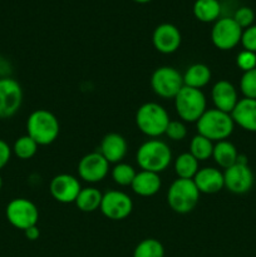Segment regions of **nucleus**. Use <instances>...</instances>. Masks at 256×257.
I'll return each mask as SVG.
<instances>
[{
    "label": "nucleus",
    "mask_w": 256,
    "mask_h": 257,
    "mask_svg": "<svg viewBox=\"0 0 256 257\" xmlns=\"http://www.w3.org/2000/svg\"><path fill=\"white\" fill-rule=\"evenodd\" d=\"M23 103V89L10 77L0 78V119L13 117Z\"/></svg>",
    "instance_id": "nucleus-12"
},
{
    "label": "nucleus",
    "mask_w": 256,
    "mask_h": 257,
    "mask_svg": "<svg viewBox=\"0 0 256 257\" xmlns=\"http://www.w3.org/2000/svg\"><path fill=\"white\" fill-rule=\"evenodd\" d=\"M103 193L100 192L98 188L95 187H84L80 190L79 195H78L77 200H75V205H77L78 210L82 212H94L100 207L102 203Z\"/></svg>",
    "instance_id": "nucleus-24"
},
{
    "label": "nucleus",
    "mask_w": 256,
    "mask_h": 257,
    "mask_svg": "<svg viewBox=\"0 0 256 257\" xmlns=\"http://www.w3.org/2000/svg\"><path fill=\"white\" fill-rule=\"evenodd\" d=\"M136 175H137V172L135 171V168L124 162L117 163L112 170L113 181L118 186H122V187H127V186L132 185Z\"/></svg>",
    "instance_id": "nucleus-29"
},
{
    "label": "nucleus",
    "mask_w": 256,
    "mask_h": 257,
    "mask_svg": "<svg viewBox=\"0 0 256 257\" xmlns=\"http://www.w3.org/2000/svg\"><path fill=\"white\" fill-rule=\"evenodd\" d=\"M165 135L171 141L180 142V141L185 140L186 136H187V128H186L185 123L182 120H170Z\"/></svg>",
    "instance_id": "nucleus-31"
},
{
    "label": "nucleus",
    "mask_w": 256,
    "mask_h": 257,
    "mask_svg": "<svg viewBox=\"0 0 256 257\" xmlns=\"http://www.w3.org/2000/svg\"><path fill=\"white\" fill-rule=\"evenodd\" d=\"M99 153L108 161V163L122 162L127 155L128 145L125 138L119 133H108L100 142Z\"/></svg>",
    "instance_id": "nucleus-18"
},
{
    "label": "nucleus",
    "mask_w": 256,
    "mask_h": 257,
    "mask_svg": "<svg viewBox=\"0 0 256 257\" xmlns=\"http://www.w3.org/2000/svg\"><path fill=\"white\" fill-rule=\"evenodd\" d=\"M133 2L138 3V4H147V3L152 2V0H133Z\"/></svg>",
    "instance_id": "nucleus-37"
},
{
    "label": "nucleus",
    "mask_w": 256,
    "mask_h": 257,
    "mask_svg": "<svg viewBox=\"0 0 256 257\" xmlns=\"http://www.w3.org/2000/svg\"><path fill=\"white\" fill-rule=\"evenodd\" d=\"M240 43L242 44L243 49L245 50L256 53V25L255 24L242 30V35H241Z\"/></svg>",
    "instance_id": "nucleus-34"
},
{
    "label": "nucleus",
    "mask_w": 256,
    "mask_h": 257,
    "mask_svg": "<svg viewBox=\"0 0 256 257\" xmlns=\"http://www.w3.org/2000/svg\"><path fill=\"white\" fill-rule=\"evenodd\" d=\"M211 98H212L216 109L230 113V114L238 102L237 90L235 85L225 79L218 80L213 84L211 89Z\"/></svg>",
    "instance_id": "nucleus-16"
},
{
    "label": "nucleus",
    "mask_w": 256,
    "mask_h": 257,
    "mask_svg": "<svg viewBox=\"0 0 256 257\" xmlns=\"http://www.w3.org/2000/svg\"><path fill=\"white\" fill-rule=\"evenodd\" d=\"M175 109L182 122L196 123L207 109V100L201 89L183 85L175 97Z\"/></svg>",
    "instance_id": "nucleus-6"
},
{
    "label": "nucleus",
    "mask_w": 256,
    "mask_h": 257,
    "mask_svg": "<svg viewBox=\"0 0 256 257\" xmlns=\"http://www.w3.org/2000/svg\"><path fill=\"white\" fill-rule=\"evenodd\" d=\"M233 20L237 23L241 27V29H246V28L253 25V20H255V13L250 7H241L233 14Z\"/></svg>",
    "instance_id": "nucleus-32"
},
{
    "label": "nucleus",
    "mask_w": 256,
    "mask_h": 257,
    "mask_svg": "<svg viewBox=\"0 0 256 257\" xmlns=\"http://www.w3.org/2000/svg\"><path fill=\"white\" fill-rule=\"evenodd\" d=\"M193 15L202 23H215L220 19L221 4L218 0H196Z\"/></svg>",
    "instance_id": "nucleus-23"
},
{
    "label": "nucleus",
    "mask_w": 256,
    "mask_h": 257,
    "mask_svg": "<svg viewBox=\"0 0 256 257\" xmlns=\"http://www.w3.org/2000/svg\"><path fill=\"white\" fill-rule=\"evenodd\" d=\"M182 43L180 29L171 23H162L152 34V44L157 52L162 54H172L177 52Z\"/></svg>",
    "instance_id": "nucleus-15"
},
{
    "label": "nucleus",
    "mask_w": 256,
    "mask_h": 257,
    "mask_svg": "<svg viewBox=\"0 0 256 257\" xmlns=\"http://www.w3.org/2000/svg\"><path fill=\"white\" fill-rule=\"evenodd\" d=\"M24 235H25V237H27L28 240H30V241L38 240V238H39V236H40L39 228H38L37 226L29 227L28 230L24 231Z\"/></svg>",
    "instance_id": "nucleus-36"
},
{
    "label": "nucleus",
    "mask_w": 256,
    "mask_h": 257,
    "mask_svg": "<svg viewBox=\"0 0 256 257\" xmlns=\"http://www.w3.org/2000/svg\"><path fill=\"white\" fill-rule=\"evenodd\" d=\"M196 127L198 135L203 136L212 142H220L227 140L232 135L235 122L230 113L212 108V109H206V112L196 122Z\"/></svg>",
    "instance_id": "nucleus-2"
},
{
    "label": "nucleus",
    "mask_w": 256,
    "mask_h": 257,
    "mask_svg": "<svg viewBox=\"0 0 256 257\" xmlns=\"http://www.w3.org/2000/svg\"><path fill=\"white\" fill-rule=\"evenodd\" d=\"M242 29L233 18H220L213 23L211 29L212 44L220 50H231L240 44Z\"/></svg>",
    "instance_id": "nucleus-10"
},
{
    "label": "nucleus",
    "mask_w": 256,
    "mask_h": 257,
    "mask_svg": "<svg viewBox=\"0 0 256 257\" xmlns=\"http://www.w3.org/2000/svg\"><path fill=\"white\" fill-rule=\"evenodd\" d=\"M235 124L248 132H256V99L242 98L231 112Z\"/></svg>",
    "instance_id": "nucleus-19"
},
{
    "label": "nucleus",
    "mask_w": 256,
    "mask_h": 257,
    "mask_svg": "<svg viewBox=\"0 0 256 257\" xmlns=\"http://www.w3.org/2000/svg\"><path fill=\"white\" fill-rule=\"evenodd\" d=\"M200 191L193 180L177 178L171 183L167 192V203L171 210L180 215H186L193 211L200 200Z\"/></svg>",
    "instance_id": "nucleus-5"
},
{
    "label": "nucleus",
    "mask_w": 256,
    "mask_h": 257,
    "mask_svg": "<svg viewBox=\"0 0 256 257\" xmlns=\"http://www.w3.org/2000/svg\"><path fill=\"white\" fill-rule=\"evenodd\" d=\"M225 187L235 195H243L253 186V173L248 167L245 156L238 155L237 162L223 172Z\"/></svg>",
    "instance_id": "nucleus-9"
},
{
    "label": "nucleus",
    "mask_w": 256,
    "mask_h": 257,
    "mask_svg": "<svg viewBox=\"0 0 256 257\" xmlns=\"http://www.w3.org/2000/svg\"><path fill=\"white\" fill-rule=\"evenodd\" d=\"M82 186L77 177L68 173H60L52 178L49 191L52 197L60 203H73L77 200Z\"/></svg>",
    "instance_id": "nucleus-14"
},
{
    "label": "nucleus",
    "mask_w": 256,
    "mask_h": 257,
    "mask_svg": "<svg viewBox=\"0 0 256 257\" xmlns=\"http://www.w3.org/2000/svg\"><path fill=\"white\" fill-rule=\"evenodd\" d=\"M161 186L162 181L158 173L141 171L136 175L131 187L133 192L141 197H152L161 190Z\"/></svg>",
    "instance_id": "nucleus-20"
},
{
    "label": "nucleus",
    "mask_w": 256,
    "mask_h": 257,
    "mask_svg": "<svg viewBox=\"0 0 256 257\" xmlns=\"http://www.w3.org/2000/svg\"><path fill=\"white\" fill-rule=\"evenodd\" d=\"M5 216L13 227L25 231L29 227L37 226L39 220V210L35 203L28 198H14L8 203Z\"/></svg>",
    "instance_id": "nucleus-7"
},
{
    "label": "nucleus",
    "mask_w": 256,
    "mask_h": 257,
    "mask_svg": "<svg viewBox=\"0 0 256 257\" xmlns=\"http://www.w3.org/2000/svg\"><path fill=\"white\" fill-rule=\"evenodd\" d=\"M60 125L58 118L48 109H37L30 113L27 120V135L38 146H49L58 138Z\"/></svg>",
    "instance_id": "nucleus-3"
},
{
    "label": "nucleus",
    "mask_w": 256,
    "mask_h": 257,
    "mask_svg": "<svg viewBox=\"0 0 256 257\" xmlns=\"http://www.w3.org/2000/svg\"><path fill=\"white\" fill-rule=\"evenodd\" d=\"M240 90L243 98L256 99V68L242 73L240 79Z\"/></svg>",
    "instance_id": "nucleus-30"
},
{
    "label": "nucleus",
    "mask_w": 256,
    "mask_h": 257,
    "mask_svg": "<svg viewBox=\"0 0 256 257\" xmlns=\"http://www.w3.org/2000/svg\"><path fill=\"white\" fill-rule=\"evenodd\" d=\"M38 143L33 140L32 137H29L28 135L22 136V137L18 138L14 142L12 151L15 156H17L19 160L27 161L30 160L35 156V153L38 152Z\"/></svg>",
    "instance_id": "nucleus-27"
},
{
    "label": "nucleus",
    "mask_w": 256,
    "mask_h": 257,
    "mask_svg": "<svg viewBox=\"0 0 256 257\" xmlns=\"http://www.w3.org/2000/svg\"><path fill=\"white\" fill-rule=\"evenodd\" d=\"M99 210L108 220L122 221L132 213L133 201L127 193L122 191L110 190L103 193Z\"/></svg>",
    "instance_id": "nucleus-11"
},
{
    "label": "nucleus",
    "mask_w": 256,
    "mask_h": 257,
    "mask_svg": "<svg viewBox=\"0 0 256 257\" xmlns=\"http://www.w3.org/2000/svg\"><path fill=\"white\" fill-rule=\"evenodd\" d=\"M212 158L218 167L226 170V168L231 167V166H233L237 162V148L235 147L233 143H231L227 140L216 142V145L213 146Z\"/></svg>",
    "instance_id": "nucleus-22"
},
{
    "label": "nucleus",
    "mask_w": 256,
    "mask_h": 257,
    "mask_svg": "<svg viewBox=\"0 0 256 257\" xmlns=\"http://www.w3.org/2000/svg\"><path fill=\"white\" fill-rule=\"evenodd\" d=\"M2 188H3V177L2 175H0V191H2Z\"/></svg>",
    "instance_id": "nucleus-38"
},
{
    "label": "nucleus",
    "mask_w": 256,
    "mask_h": 257,
    "mask_svg": "<svg viewBox=\"0 0 256 257\" xmlns=\"http://www.w3.org/2000/svg\"><path fill=\"white\" fill-rule=\"evenodd\" d=\"M170 120L167 110L155 102L145 103L136 113V124L138 130L151 138L165 135Z\"/></svg>",
    "instance_id": "nucleus-4"
},
{
    "label": "nucleus",
    "mask_w": 256,
    "mask_h": 257,
    "mask_svg": "<svg viewBox=\"0 0 256 257\" xmlns=\"http://www.w3.org/2000/svg\"><path fill=\"white\" fill-rule=\"evenodd\" d=\"M12 153L13 151L10 146L4 140H0V170H3L9 163Z\"/></svg>",
    "instance_id": "nucleus-35"
},
{
    "label": "nucleus",
    "mask_w": 256,
    "mask_h": 257,
    "mask_svg": "<svg viewBox=\"0 0 256 257\" xmlns=\"http://www.w3.org/2000/svg\"><path fill=\"white\" fill-rule=\"evenodd\" d=\"M109 171V163L99 152H92L80 158L78 175L84 182L98 183L105 178Z\"/></svg>",
    "instance_id": "nucleus-13"
},
{
    "label": "nucleus",
    "mask_w": 256,
    "mask_h": 257,
    "mask_svg": "<svg viewBox=\"0 0 256 257\" xmlns=\"http://www.w3.org/2000/svg\"><path fill=\"white\" fill-rule=\"evenodd\" d=\"M213 142L207 140L201 135H196L190 142V153L200 162V161H207L212 157L213 153Z\"/></svg>",
    "instance_id": "nucleus-26"
},
{
    "label": "nucleus",
    "mask_w": 256,
    "mask_h": 257,
    "mask_svg": "<svg viewBox=\"0 0 256 257\" xmlns=\"http://www.w3.org/2000/svg\"><path fill=\"white\" fill-rule=\"evenodd\" d=\"M193 182L200 193L205 195H215L225 187L223 172L215 167L200 168L193 177Z\"/></svg>",
    "instance_id": "nucleus-17"
},
{
    "label": "nucleus",
    "mask_w": 256,
    "mask_h": 257,
    "mask_svg": "<svg viewBox=\"0 0 256 257\" xmlns=\"http://www.w3.org/2000/svg\"><path fill=\"white\" fill-rule=\"evenodd\" d=\"M173 167H175V172L177 177L183 178V180H193L196 173L200 170L198 161L190 152L181 153L175 160Z\"/></svg>",
    "instance_id": "nucleus-25"
},
{
    "label": "nucleus",
    "mask_w": 256,
    "mask_h": 257,
    "mask_svg": "<svg viewBox=\"0 0 256 257\" xmlns=\"http://www.w3.org/2000/svg\"><path fill=\"white\" fill-rule=\"evenodd\" d=\"M133 257H165V247L156 238H145L136 246Z\"/></svg>",
    "instance_id": "nucleus-28"
},
{
    "label": "nucleus",
    "mask_w": 256,
    "mask_h": 257,
    "mask_svg": "<svg viewBox=\"0 0 256 257\" xmlns=\"http://www.w3.org/2000/svg\"><path fill=\"white\" fill-rule=\"evenodd\" d=\"M236 64L242 72H248L256 68V53L248 52V50H241L236 58Z\"/></svg>",
    "instance_id": "nucleus-33"
},
{
    "label": "nucleus",
    "mask_w": 256,
    "mask_h": 257,
    "mask_svg": "<svg viewBox=\"0 0 256 257\" xmlns=\"http://www.w3.org/2000/svg\"><path fill=\"white\" fill-rule=\"evenodd\" d=\"M136 160L142 171L160 175L167 170L172 162V152L167 143L153 138L141 145L136 155Z\"/></svg>",
    "instance_id": "nucleus-1"
},
{
    "label": "nucleus",
    "mask_w": 256,
    "mask_h": 257,
    "mask_svg": "<svg viewBox=\"0 0 256 257\" xmlns=\"http://www.w3.org/2000/svg\"><path fill=\"white\" fill-rule=\"evenodd\" d=\"M183 77L176 68L163 65L157 68L151 77V87L155 94L165 99H175L183 88Z\"/></svg>",
    "instance_id": "nucleus-8"
},
{
    "label": "nucleus",
    "mask_w": 256,
    "mask_h": 257,
    "mask_svg": "<svg viewBox=\"0 0 256 257\" xmlns=\"http://www.w3.org/2000/svg\"><path fill=\"white\" fill-rule=\"evenodd\" d=\"M182 77L183 84L186 87L201 89V88L206 87L210 83L212 74H211V69L207 65L202 64V63H196V64L190 65L186 69Z\"/></svg>",
    "instance_id": "nucleus-21"
}]
</instances>
